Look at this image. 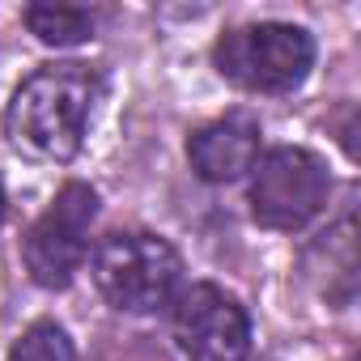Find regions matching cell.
<instances>
[{"instance_id":"obj_1","label":"cell","mask_w":361,"mask_h":361,"mask_svg":"<svg viewBox=\"0 0 361 361\" xmlns=\"http://www.w3.org/2000/svg\"><path fill=\"white\" fill-rule=\"evenodd\" d=\"M102 73L81 60L39 64L5 106V136L30 161H73L85 145L94 106L102 102Z\"/></svg>"},{"instance_id":"obj_2","label":"cell","mask_w":361,"mask_h":361,"mask_svg":"<svg viewBox=\"0 0 361 361\" xmlns=\"http://www.w3.org/2000/svg\"><path fill=\"white\" fill-rule=\"evenodd\" d=\"M90 276L119 314H157L183 289V255L161 234L115 230L90 255Z\"/></svg>"},{"instance_id":"obj_3","label":"cell","mask_w":361,"mask_h":361,"mask_svg":"<svg viewBox=\"0 0 361 361\" xmlns=\"http://www.w3.org/2000/svg\"><path fill=\"white\" fill-rule=\"evenodd\" d=\"M213 68L247 94H293L314 68V39L293 22L234 26L213 43Z\"/></svg>"},{"instance_id":"obj_4","label":"cell","mask_w":361,"mask_h":361,"mask_svg":"<svg viewBox=\"0 0 361 361\" xmlns=\"http://www.w3.org/2000/svg\"><path fill=\"white\" fill-rule=\"evenodd\" d=\"M331 196V174L327 161L302 145H276L268 153H259V161L251 166V221L264 230H281V234H298L306 230L323 204Z\"/></svg>"},{"instance_id":"obj_5","label":"cell","mask_w":361,"mask_h":361,"mask_svg":"<svg viewBox=\"0 0 361 361\" xmlns=\"http://www.w3.org/2000/svg\"><path fill=\"white\" fill-rule=\"evenodd\" d=\"M98 217V192L81 178L56 192V200L22 234V264L39 289H68L90 255V226Z\"/></svg>"},{"instance_id":"obj_6","label":"cell","mask_w":361,"mask_h":361,"mask_svg":"<svg viewBox=\"0 0 361 361\" xmlns=\"http://www.w3.org/2000/svg\"><path fill=\"white\" fill-rule=\"evenodd\" d=\"M174 340L188 361H247L251 314L213 281H196L174 298Z\"/></svg>"},{"instance_id":"obj_7","label":"cell","mask_w":361,"mask_h":361,"mask_svg":"<svg viewBox=\"0 0 361 361\" xmlns=\"http://www.w3.org/2000/svg\"><path fill=\"white\" fill-rule=\"evenodd\" d=\"M259 136H264V128L251 111L217 115L188 136V161H192L196 178H204L213 188L238 183L259 161Z\"/></svg>"},{"instance_id":"obj_8","label":"cell","mask_w":361,"mask_h":361,"mask_svg":"<svg viewBox=\"0 0 361 361\" xmlns=\"http://www.w3.org/2000/svg\"><path fill=\"white\" fill-rule=\"evenodd\" d=\"M314 259L323 255V268H310L319 276V293L327 298V306H348L357 293V234H353V217H344L336 230L323 234V243L310 251Z\"/></svg>"},{"instance_id":"obj_9","label":"cell","mask_w":361,"mask_h":361,"mask_svg":"<svg viewBox=\"0 0 361 361\" xmlns=\"http://www.w3.org/2000/svg\"><path fill=\"white\" fill-rule=\"evenodd\" d=\"M22 22L43 47H77V43H90L98 30V18L77 5H26Z\"/></svg>"},{"instance_id":"obj_10","label":"cell","mask_w":361,"mask_h":361,"mask_svg":"<svg viewBox=\"0 0 361 361\" xmlns=\"http://www.w3.org/2000/svg\"><path fill=\"white\" fill-rule=\"evenodd\" d=\"M5 361H77L73 336L56 319H35L9 348Z\"/></svg>"},{"instance_id":"obj_11","label":"cell","mask_w":361,"mask_h":361,"mask_svg":"<svg viewBox=\"0 0 361 361\" xmlns=\"http://www.w3.org/2000/svg\"><path fill=\"white\" fill-rule=\"evenodd\" d=\"M0 226H5V188H0Z\"/></svg>"}]
</instances>
